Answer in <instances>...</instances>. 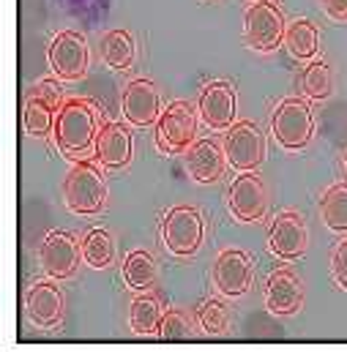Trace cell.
<instances>
[{
    "label": "cell",
    "mask_w": 347,
    "mask_h": 352,
    "mask_svg": "<svg viewBox=\"0 0 347 352\" xmlns=\"http://www.w3.org/2000/svg\"><path fill=\"white\" fill-rule=\"evenodd\" d=\"M268 210V191L257 173L246 170L230 183V213L238 221L255 224Z\"/></svg>",
    "instance_id": "4fadbf2b"
},
{
    "label": "cell",
    "mask_w": 347,
    "mask_h": 352,
    "mask_svg": "<svg viewBox=\"0 0 347 352\" xmlns=\"http://www.w3.org/2000/svg\"><path fill=\"white\" fill-rule=\"evenodd\" d=\"M197 118L200 112L186 101L167 104L156 120V148L162 153H186L197 137Z\"/></svg>",
    "instance_id": "5b68a950"
},
{
    "label": "cell",
    "mask_w": 347,
    "mask_h": 352,
    "mask_svg": "<svg viewBox=\"0 0 347 352\" xmlns=\"http://www.w3.org/2000/svg\"><path fill=\"white\" fill-rule=\"evenodd\" d=\"M96 159L107 170H123L132 162V131L123 123H104L96 137Z\"/></svg>",
    "instance_id": "e0dca14e"
},
{
    "label": "cell",
    "mask_w": 347,
    "mask_h": 352,
    "mask_svg": "<svg viewBox=\"0 0 347 352\" xmlns=\"http://www.w3.org/2000/svg\"><path fill=\"white\" fill-rule=\"evenodd\" d=\"M301 88L315 101L328 98V93H331V66L326 60H312L301 74Z\"/></svg>",
    "instance_id": "484cf974"
},
{
    "label": "cell",
    "mask_w": 347,
    "mask_h": 352,
    "mask_svg": "<svg viewBox=\"0 0 347 352\" xmlns=\"http://www.w3.org/2000/svg\"><path fill=\"white\" fill-rule=\"evenodd\" d=\"M183 162H186L189 177H194L197 183H216L224 173L227 156H224V148L216 145L213 140H197L189 145Z\"/></svg>",
    "instance_id": "ac0fdd59"
},
{
    "label": "cell",
    "mask_w": 347,
    "mask_h": 352,
    "mask_svg": "<svg viewBox=\"0 0 347 352\" xmlns=\"http://www.w3.org/2000/svg\"><path fill=\"white\" fill-rule=\"evenodd\" d=\"M255 265L244 249H224L213 263V284L224 298H241L252 289Z\"/></svg>",
    "instance_id": "7c38bea8"
},
{
    "label": "cell",
    "mask_w": 347,
    "mask_h": 352,
    "mask_svg": "<svg viewBox=\"0 0 347 352\" xmlns=\"http://www.w3.org/2000/svg\"><path fill=\"white\" fill-rule=\"evenodd\" d=\"M306 243H309V232H306L304 216L298 210L276 213V219L271 221V232H268L271 254L279 260H301L306 254Z\"/></svg>",
    "instance_id": "30bf717a"
},
{
    "label": "cell",
    "mask_w": 347,
    "mask_h": 352,
    "mask_svg": "<svg viewBox=\"0 0 347 352\" xmlns=\"http://www.w3.org/2000/svg\"><path fill=\"white\" fill-rule=\"evenodd\" d=\"M323 8L334 22H347V0H323Z\"/></svg>",
    "instance_id": "f546056e"
},
{
    "label": "cell",
    "mask_w": 347,
    "mask_h": 352,
    "mask_svg": "<svg viewBox=\"0 0 347 352\" xmlns=\"http://www.w3.org/2000/svg\"><path fill=\"white\" fill-rule=\"evenodd\" d=\"M55 115H58V109L50 101H44L33 90L28 93V101H25V131L30 137H47L55 129Z\"/></svg>",
    "instance_id": "cb8c5ba5"
},
{
    "label": "cell",
    "mask_w": 347,
    "mask_h": 352,
    "mask_svg": "<svg viewBox=\"0 0 347 352\" xmlns=\"http://www.w3.org/2000/svg\"><path fill=\"white\" fill-rule=\"evenodd\" d=\"M244 41L255 52H273L284 44V16L268 0H252L244 14Z\"/></svg>",
    "instance_id": "8992f818"
},
{
    "label": "cell",
    "mask_w": 347,
    "mask_h": 352,
    "mask_svg": "<svg viewBox=\"0 0 347 352\" xmlns=\"http://www.w3.org/2000/svg\"><path fill=\"white\" fill-rule=\"evenodd\" d=\"M107 199V183L104 175L96 164H90L87 159L74 162V167L69 170V175L63 180V202L72 213L77 216H93L104 208Z\"/></svg>",
    "instance_id": "3957f363"
},
{
    "label": "cell",
    "mask_w": 347,
    "mask_h": 352,
    "mask_svg": "<svg viewBox=\"0 0 347 352\" xmlns=\"http://www.w3.org/2000/svg\"><path fill=\"white\" fill-rule=\"evenodd\" d=\"M47 58L55 77H61L63 82H77L87 74V60H90L87 41L74 30H61L50 44Z\"/></svg>",
    "instance_id": "9c48e42d"
},
{
    "label": "cell",
    "mask_w": 347,
    "mask_h": 352,
    "mask_svg": "<svg viewBox=\"0 0 347 352\" xmlns=\"http://www.w3.org/2000/svg\"><path fill=\"white\" fill-rule=\"evenodd\" d=\"M235 107H238L235 88L230 82H222V80L208 82L200 93V101H197L200 120L213 131H227L235 123Z\"/></svg>",
    "instance_id": "5bb4252c"
},
{
    "label": "cell",
    "mask_w": 347,
    "mask_h": 352,
    "mask_svg": "<svg viewBox=\"0 0 347 352\" xmlns=\"http://www.w3.org/2000/svg\"><path fill=\"white\" fill-rule=\"evenodd\" d=\"M304 289L298 276L290 267H276L265 281V306L276 317H290L301 309Z\"/></svg>",
    "instance_id": "9a60e30c"
},
{
    "label": "cell",
    "mask_w": 347,
    "mask_h": 352,
    "mask_svg": "<svg viewBox=\"0 0 347 352\" xmlns=\"http://www.w3.org/2000/svg\"><path fill=\"white\" fill-rule=\"evenodd\" d=\"M25 311L36 328H44V331L58 328L63 320V292L52 281L33 284L25 298Z\"/></svg>",
    "instance_id": "2e32d148"
},
{
    "label": "cell",
    "mask_w": 347,
    "mask_h": 352,
    "mask_svg": "<svg viewBox=\"0 0 347 352\" xmlns=\"http://www.w3.org/2000/svg\"><path fill=\"white\" fill-rule=\"evenodd\" d=\"M191 322L186 317V311L180 309H167L162 314V322H159V336L167 339V342H180V339H191Z\"/></svg>",
    "instance_id": "83f0119b"
},
{
    "label": "cell",
    "mask_w": 347,
    "mask_h": 352,
    "mask_svg": "<svg viewBox=\"0 0 347 352\" xmlns=\"http://www.w3.org/2000/svg\"><path fill=\"white\" fill-rule=\"evenodd\" d=\"M162 303L154 292H140L132 306H129V328L134 336H154L159 333V322H162Z\"/></svg>",
    "instance_id": "ffe728a7"
},
{
    "label": "cell",
    "mask_w": 347,
    "mask_h": 352,
    "mask_svg": "<svg viewBox=\"0 0 347 352\" xmlns=\"http://www.w3.org/2000/svg\"><path fill=\"white\" fill-rule=\"evenodd\" d=\"M98 55L109 69L129 72L134 66V55H137L132 33L129 30H107L98 41Z\"/></svg>",
    "instance_id": "d6986e66"
},
{
    "label": "cell",
    "mask_w": 347,
    "mask_h": 352,
    "mask_svg": "<svg viewBox=\"0 0 347 352\" xmlns=\"http://www.w3.org/2000/svg\"><path fill=\"white\" fill-rule=\"evenodd\" d=\"M331 273H334L337 284L342 289H347V238L334 249V254H331Z\"/></svg>",
    "instance_id": "f1b7e54d"
},
{
    "label": "cell",
    "mask_w": 347,
    "mask_h": 352,
    "mask_svg": "<svg viewBox=\"0 0 347 352\" xmlns=\"http://www.w3.org/2000/svg\"><path fill=\"white\" fill-rule=\"evenodd\" d=\"M320 216L331 232H347V183H337L323 194Z\"/></svg>",
    "instance_id": "d4e9b609"
},
{
    "label": "cell",
    "mask_w": 347,
    "mask_h": 352,
    "mask_svg": "<svg viewBox=\"0 0 347 352\" xmlns=\"http://www.w3.org/2000/svg\"><path fill=\"white\" fill-rule=\"evenodd\" d=\"M83 260L93 270H104V267L112 265L115 243H112V235L104 227H93V230L85 232V238H83Z\"/></svg>",
    "instance_id": "603a6c76"
},
{
    "label": "cell",
    "mask_w": 347,
    "mask_h": 352,
    "mask_svg": "<svg viewBox=\"0 0 347 352\" xmlns=\"http://www.w3.org/2000/svg\"><path fill=\"white\" fill-rule=\"evenodd\" d=\"M162 96L154 80L148 77H137L132 80L126 90H123V98H120V112L123 118L132 123V126H156L159 115H162Z\"/></svg>",
    "instance_id": "8fae6325"
},
{
    "label": "cell",
    "mask_w": 347,
    "mask_h": 352,
    "mask_svg": "<svg viewBox=\"0 0 347 352\" xmlns=\"http://www.w3.org/2000/svg\"><path fill=\"white\" fill-rule=\"evenodd\" d=\"M345 170H347V153H345Z\"/></svg>",
    "instance_id": "4dcf8cb0"
},
{
    "label": "cell",
    "mask_w": 347,
    "mask_h": 352,
    "mask_svg": "<svg viewBox=\"0 0 347 352\" xmlns=\"http://www.w3.org/2000/svg\"><path fill=\"white\" fill-rule=\"evenodd\" d=\"M120 276H123V284L129 289H151L154 281H156V260L151 252L145 249H134L126 254V260L120 265Z\"/></svg>",
    "instance_id": "44dd1931"
},
{
    "label": "cell",
    "mask_w": 347,
    "mask_h": 352,
    "mask_svg": "<svg viewBox=\"0 0 347 352\" xmlns=\"http://www.w3.org/2000/svg\"><path fill=\"white\" fill-rule=\"evenodd\" d=\"M271 134L284 151H304L315 134L312 107L298 96L279 101L271 115Z\"/></svg>",
    "instance_id": "7a4b0ae2"
},
{
    "label": "cell",
    "mask_w": 347,
    "mask_h": 352,
    "mask_svg": "<svg viewBox=\"0 0 347 352\" xmlns=\"http://www.w3.org/2000/svg\"><path fill=\"white\" fill-rule=\"evenodd\" d=\"M80 257H83V243L66 230L47 232L41 246H39V265L47 273V278H69V276H74Z\"/></svg>",
    "instance_id": "ba28073f"
},
{
    "label": "cell",
    "mask_w": 347,
    "mask_h": 352,
    "mask_svg": "<svg viewBox=\"0 0 347 352\" xmlns=\"http://www.w3.org/2000/svg\"><path fill=\"white\" fill-rule=\"evenodd\" d=\"M284 47L295 60H315L320 52V33L312 22L298 19L284 30Z\"/></svg>",
    "instance_id": "7402d4cb"
},
{
    "label": "cell",
    "mask_w": 347,
    "mask_h": 352,
    "mask_svg": "<svg viewBox=\"0 0 347 352\" xmlns=\"http://www.w3.org/2000/svg\"><path fill=\"white\" fill-rule=\"evenodd\" d=\"M202 216L191 205H175L165 213L162 221V238L167 252L175 257H194L202 246Z\"/></svg>",
    "instance_id": "277c9868"
},
{
    "label": "cell",
    "mask_w": 347,
    "mask_h": 352,
    "mask_svg": "<svg viewBox=\"0 0 347 352\" xmlns=\"http://www.w3.org/2000/svg\"><path fill=\"white\" fill-rule=\"evenodd\" d=\"M98 112L87 98H66L55 115V145L66 159L83 162L96 153L98 137Z\"/></svg>",
    "instance_id": "6da1fadb"
},
{
    "label": "cell",
    "mask_w": 347,
    "mask_h": 352,
    "mask_svg": "<svg viewBox=\"0 0 347 352\" xmlns=\"http://www.w3.org/2000/svg\"><path fill=\"white\" fill-rule=\"evenodd\" d=\"M224 156L227 164L233 170H257L265 159V134L260 126H255L252 120H235L227 131H224Z\"/></svg>",
    "instance_id": "52a82bcc"
},
{
    "label": "cell",
    "mask_w": 347,
    "mask_h": 352,
    "mask_svg": "<svg viewBox=\"0 0 347 352\" xmlns=\"http://www.w3.org/2000/svg\"><path fill=\"white\" fill-rule=\"evenodd\" d=\"M197 322H200V331L205 336H222L227 331V322H230L227 306L219 300H205L197 311Z\"/></svg>",
    "instance_id": "4316f807"
}]
</instances>
